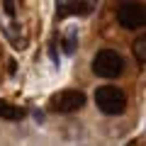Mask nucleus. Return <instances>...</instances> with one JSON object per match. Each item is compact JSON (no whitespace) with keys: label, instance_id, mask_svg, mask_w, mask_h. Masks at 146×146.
Masks as SVG:
<instances>
[{"label":"nucleus","instance_id":"obj_8","mask_svg":"<svg viewBox=\"0 0 146 146\" xmlns=\"http://www.w3.org/2000/svg\"><path fill=\"white\" fill-rule=\"evenodd\" d=\"M76 46H78V32L71 29V32L66 34V39H63V51H66V54H73V51H76Z\"/></svg>","mask_w":146,"mask_h":146},{"label":"nucleus","instance_id":"obj_6","mask_svg":"<svg viewBox=\"0 0 146 146\" xmlns=\"http://www.w3.org/2000/svg\"><path fill=\"white\" fill-rule=\"evenodd\" d=\"M25 115H27V110H25V107H20V105H12V102H7V100H0V117H3V119L15 122V119H22Z\"/></svg>","mask_w":146,"mask_h":146},{"label":"nucleus","instance_id":"obj_2","mask_svg":"<svg viewBox=\"0 0 146 146\" xmlns=\"http://www.w3.org/2000/svg\"><path fill=\"white\" fill-rule=\"evenodd\" d=\"M95 105L105 115H122L127 107V95L115 85H102L95 90Z\"/></svg>","mask_w":146,"mask_h":146},{"label":"nucleus","instance_id":"obj_5","mask_svg":"<svg viewBox=\"0 0 146 146\" xmlns=\"http://www.w3.org/2000/svg\"><path fill=\"white\" fill-rule=\"evenodd\" d=\"M58 15H88L90 10H93V5L90 3H58L56 5Z\"/></svg>","mask_w":146,"mask_h":146},{"label":"nucleus","instance_id":"obj_7","mask_svg":"<svg viewBox=\"0 0 146 146\" xmlns=\"http://www.w3.org/2000/svg\"><path fill=\"white\" fill-rule=\"evenodd\" d=\"M131 51H134L136 61H139L141 66H144V63H146V36H144V34H141L139 39L134 42V46H131Z\"/></svg>","mask_w":146,"mask_h":146},{"label":"nucleus","instance_id":"obj_3","mask_svg":"<svg viewBox=\"0 0 146 146\" xmlns=\"http://www.w3.org/2000/svg\"><path fill=\"white\" fill-rule=\"evenodd\" d=\"M83 105H85V93H83V90H61L58 95L51 98L49 107H51L54 112H63V115H68V112L80 110Z\"/></svg>","mask_w":146,"mask_h":146},{"label":"nucleus","instance_id":"obj_4","mask_svg":"<svg viewBox=\"0 0 146 146\" xmlns=\"http://www.w3.org/2000/svg\"><path fill=\"white\" fill-rule=\"evenodd\" d=\"M117 22L127 29H139L146 22V10L141 3H122L117 7Z\"/></svg>","mask_w":146,"mask_h":146},{"label":"nucleus","instance_id":"obj_1","mask_svg":"<svg viewBox=\"0 0 146 146\" xmlns=\"http://www.w3.org/2000/svg\"><path fill=\"white\" fill-rule=\"evenodd\" d=\"M93 71L100 78H117L124 71V58L115 49H100L93 56Z\"/></svg>","mask_w":146,"mask_h":146},{"label":"nucleus","instance_id":"obj_9","mask_svg":"<svg viewBox=\"0 0 146 146\" xmlns=\"http://www.w3.org/2000/svg\"><path fill=\"white\" fill-rule=\"evenodd\" d=\"M5 7H7V15H15V10H12L15 5H12V3H5Z\"/></svg>","mask_w":146,"mask_h":146}]
</instances>
